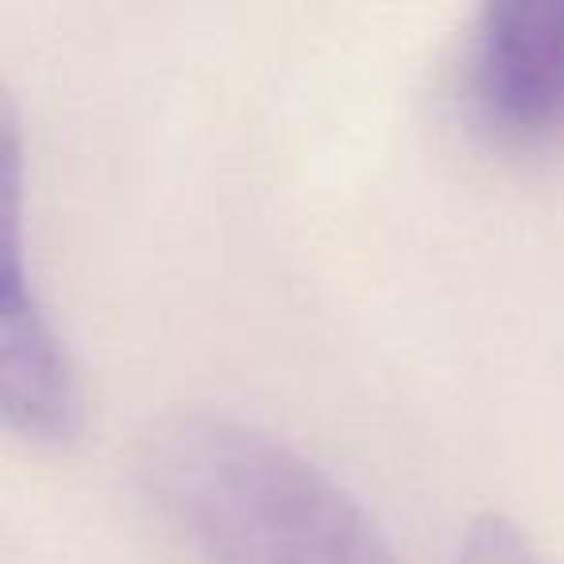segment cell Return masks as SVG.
Here are the masks:
<instances>
[{
  "mask_svg": "<svg viewBox=\"0 0 564 564\" xmlns=\"http://www.w3.org/2000/svg\"><path fill=\"white\" fill-rule=\"evenodd\" d=\"M135 476L213 564H399L340 479L232 410L159 414L135 445Z\"/></svg>",
  "mask_w": 564,
  "mask_h": 564,
  "instance_id": "obj_1",
  "label": "cell"
},
{
  "mask_svg": "<svg viewBox=\"0 0 564 564\" xmlns=\"http://www.w3.org/2000/svg\"><path fill=\"white\" fill-rule=\"evenodd\" d=\"M28 166L17 101L0 112V410L12 433L63 445L86 425V387L28 251Z\"/></svg>",
  "mask_w": 564,
  "mask_h": 564,
  "instance_id": "obj_2",
  "label": "cell"
},
{
  "mask_svg": "<svg viewBox=\"0 0 564 564\" xmlns=\"http://www.w3.org/2000/svg\"><path fill=\"white\" fill-rule=\"evenodd\" d=\"M468 120L502 148L564 143V0H487L456 63Z\"/></svg>",
  "mask_w": 564,
  "mask_h": 564,
  "instance_id": "obj_3",
  "label": "cell"
},
{
  "mask_svg": "<svg viewBox=\"0 0 564 564\" xmlns=\"http://www.w3.org/2000/svg\"><path fill=\"white\" fill-rule=\"evenodd\" d=\"M453 564H549L538 541L502 510H479L456 541Z\"/></svg>",
  "mask_w": 564,
  "mask_h": 564,
  "instance_id": "obj_4",
  "label": "cell"
}]
</instances>
